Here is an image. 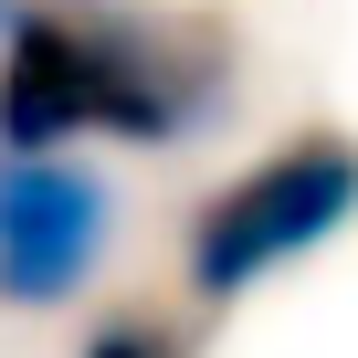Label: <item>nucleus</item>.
<instances>
[{"label":"nucleus","instance_id":"f257e3e1","mask_svg":"<svg viewBox=\"0 0 358 358\" xmlns=\"http://www.w3.org/2000/svg\"><path fill=\"white\" fill-rule=\"evenodd\" d=\"M0 148H64V137H127L179 148L222 106L211 43L190 53L148 22H85V11H22L0 22Z\"/></svg>","mask_w":358,"mask_h":358},{"label":"nucleus","instance_id":"f03ea898","mask_svg":"<svg viewBox=\"0 0 358 358\" xmlns=\"http://www.w3.org/2000/svg\"><path fill=\"white\" fill-rule=\"evenodd\" d=\"M348 222H358V148L348 137H295V148H274L264 169H243L232 190H211L190 211L179 264H190V295L232 306L264 274H285L295 253L337 243Z\"/></svg>","mask_w":358,"mask_h":358},{"label":"nucleus","instance_id":"7ed1b4c3","mask_svg":"<svg viewBox=\"0 0 358 358\" xmlns=\"http://www.w3.org/2000/svg\"><path fill=\"white\" fill-rule=\"evenodd\" d=\"M116 243V190L53 148H0V306H74L106 274Z\"/></svg>","mask_w":358,"mask_h":358},{"label":"nucleus","instance_id":"20e7f679","mask_svg":"<svg viewBox=\"0 0 358 358\" xmlns=\"http://www.w3.org/2000/svg\"><path fill=\"white\" fill-rule=\"evenodd\" d=\"M74 358H169V337H158V327H137V316H116V327H95Z\"/></svg>","mask_w":358,"mask_h":358},{"label":"nucleus","instance_id":"39448f33","mask_svg":"<svg viewBox=\"0 0 358 358\" xmlns=\"http://www.w3.org/2000/svg\"><path fill=\"white\" fill-rule=\"evenodd\" d=\"M11 11H22V0H0V22H11Z\"/></svg>","mask_w":358,"mask_h":358}]
</instances>
